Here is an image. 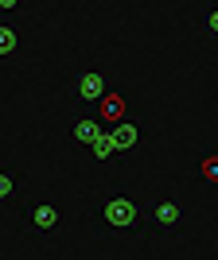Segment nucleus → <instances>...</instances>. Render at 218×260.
<instances>
[{"label":"nucleus","instance_id":"nucleus-1","mask_svg":"<svg viewBox=\"0 0 218 260\" xmlns=\"http://www.w3.org/2000/svg\"><path fill=\"white\" fill-rule=\"evenodd\" d=\"M98 217H101V225L113 229V233H137V229H144V210L129 194H105L98 206Z\"/></svg>","mask_w":218,"mask_h":260},{"label":"nucleus","instance_id":"nucleus-2","mask_svg":"<svg viewBox=\"0 0 218 260\" xmlns=\"http://www.w3.org/2000/svg\"><path fill=\"white\" fill-rule=\"evenodd\" d=\"M187 225V210L175 202V198H156L148 214H144V229L148 233H164V237H172L179 229Z\"/></svg>","mask_w":218,"mask_h":260},{"label":"nucleus","instance_id":"nucleus-3","mask_svg":"<svg viewBox=\"0 0 218 260\" xmlns=\"http://www.w3.org/2000/svg\"><path fill=\"white\" fill-rule=\"evenodd\" d=\"M20 221L32 229V233H54L59 221H63V214H59L54 202H28L23 214H20Z\"/></svg>","mask_w":218,"mask_h":260},{"label":"nucleus","instance_id":"nucleus-4","mask_svg":"<svg viewBox=\"0 0 218 260\" xmlns=\"http://www.w3.org/2000/svg\"><path fill=\"white\" fill-rule=\"evenodd\" d=\"M74 93H78V101H90V105H98V101L109 93V78H105V74H98V70H82V74L74 78Z\"/></svg>","mask_w":218,"mask_h":260},{"label":"nucleus","instance_id":"nucleus-5","mask_svg":"<svg viewBox=\"0 0 218 260\" xmlns=\"http://www.w3.org/2000/svg\"><path fill=\"white\" fill-rule=\"evenodd\" d=\"M109 136H113V148H117V152H137V148L144 144V124L132 120V117H125Z\"/></svg>","mask_w":218,"mask_h":260},{"label":"nucleus","instance_id":"nucleus-6","mask_svg":"<svg viewBox=\"0 0 218 260\" xmlns=\"http://www.w3.org/2000/svg\"><path fill=\"white\" fill-rule=\"evenodd\" d=\"M98 136H101V120L98 117H78L74 124H70V140H74L78 148H90Z\"/></svg>","mask_w":218,"mask_h":260},{"label":"nucleus","instance_id":"nucleus-7","mask_svg":"<svg viewBox=\"0 0 218 260\" xmlns=\"http://www.w3.org/2000/svg\"><path fill=\"white\" fill-rule=\"evenodd\" d=\"M20 186H23L20 171H16V167H8V163H0V202L16 198V194H20Z\"/></svg>","mask_w":218,"mask_h":260},{"label":"nucleus","instance_id":"nucleus-8","mask_svg":"<svg viewBox=\"0 0 218 260\" xmlns=\"http://www.w3.org/2000/svg\"><path fill=\"white\" fill-rule=\"evenodd\" d=\"M98 113L105 120H117L121 124V120H125V98H121V93H105V98L98 101Z\"/></svg>","mask_w":218,"mask_h":260},{"label":"nucleus","instance_id":"nucleus-9","mask_svg":"<svg viewBox=\"0 0 218 260\" xmlns=\"http://www.w3.org/2000/svg\"><path fill=\"white\" fill-rule=\"evenodd\" d=\"M86 152L94 155V159H98V163H109V159H113V155H117V148H113V136H109V132L101 128V136H98V140H94V144H90Z\"/></svg>","mask_w":218,"mask_h":260},{"label":"nucleus","instance_id":"nucleus-10","mask_svg":"<svg viewBox=\"0 0 218 260\" xmlns=\"http://www.w3.org/2000/svg\"><path fill=\"white\" fill-rule=\"evenodd\" d=\"M16 51H20V31L12 23H0V58H8Z\"/></svg>","mask_w":218,"mask_h":260},{"label":"nucleus","instance_id":"nucleus-11","mask_svg":"<svg viewBox=\"0 0 218 260\" xmlns=\"http://www.w3.org/2000/svg\"><path fill=\"white\" fill-rule=\"evenodd\" d=\"M199 171H203V179H207V183H218V152H214V155H203Z\"/></svg>","mask_w":218,"mask_h":260},{"label":"nucleus","instance_id":"nucleus-12","mask_svg":"<svg viewBox=\"0 0 218 260\" xmlns=\"http://www.w3.org/2000/svg\"><path fill=\"white\" fill-rule=\"evenodd\" d=\"M203 31L218 35V8H207V16H203Z\"/></svg>","mask_w":218,"mask_h":260},{"label":"nucleus","instance_id":"nucleus-13","mask_svg":"<svg viewBox=\"0 0 218 260\" xmlns=\"http://www.w3.org/2000/svg\"><path fill=\"white\" fill-rule=\"evenodd\" d=\"M16 8V0H0V12H12Z\"/></svg>","mask_w":218,"mask_h":260}]
</instances>
